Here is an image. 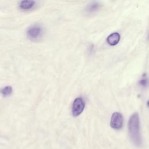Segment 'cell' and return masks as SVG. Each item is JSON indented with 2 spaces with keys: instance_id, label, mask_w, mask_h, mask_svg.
<instances>
[{
  "instance_id": "obj_1",
  "label": "cell",
  "mask_w": 149,
  "mask_h": 149,
  "mask_svg": "<svg viewBox=\"0 0 149 149\" xmlns=\"http://www.w3.org/2000/svg\"><path fill=\"white\" fill-rule=\"evenodd\" d=\"M129 133L132 141L133 143L139 146L141 140L140 132V120L137 113H134L130 118L128 122Z\"/></svg>"
},
{
  "instance_id": "obj_2",
  "label": "cell",
  "mask_w": 149,
  "mask_h": 149,
  "mask_svg": "<svg viewBox=\"0 0 149 149\" xmlns=\"http://www.w3.org/2000/svg\"><path fill=\"white\" fill-rule=\"evenodd\" d=\"M85 107V103L83 100L80 98L78 97L76 98L72 105V114L74 116H79L84 110Z\"/></svg>"
},
{
  "instance_id": "obj_3",
  "label": "cell",
  "mask_w": 149,
  "mask_h": 149,
  "mask_svg": "<svg viewBox=\"0 0 149 149\" xmlns=\"http://www.w3.org/2000/svg\"><path fill=\"white\" fill-rule=\"evenodd\" d=\"M123 116L119 112H114L111 119L110 125L112 128L114 129H120L123 126Z\"/></svg>"
},
{
  "instance_id": "obj_4",
  "label": "cell",
  "mask_w": 149,
  "mask_h": 149,
  "mask_svg": "<svg viewBox=\"0 0 149 149\" xmlns=\"http://www.w3.org/2000/svg\"><path fill=\"white\" fill-rule=\"evenodd\" d=\"M42 32L41 28L37 26H34L29 28L27 30V36L31 39H35L38 38Z\"/></svg>"
},
{
  "instance_id": "obj_5",
  "label": "cell",
  "mask_w": 149,
  "mask_h": 149,
  "mask_svg": "<svg viewBox=\"0 0 149 149\" xmlns=\"http://www.w3.org/2000/svg\"><path fill=\"white\" fill-rule=\"evenodd\" d=\"M119 40H120V35L117 32L112 33L108 37L107 39L108 43L111 45H116L119 42Z\"/></svg>"
},
{
  "instance_id": "obj_6",
  "label": "cell",
  "mask_w": 149,
  "mask_h": 149,
  "mask_svg": "<svg viewBox=\"0 0 149 149\" xmlns=\"http://www.w3.org/2000/svg\"><path fill=\"white\" fill-rule=\"evenodd\" d=\"M35 5L34 0H22L19 3V7L22 10H29Z\"/></svg>"
},
{
  "instance_id": "obj_7",
  "label": "cell",
  "mask_w": 149,
  "mask_h": 149,
  "mask_svg": "<svg viewBox=\"0 0 149 149\" xmlns=\"http://www.w3.org/2000/svg\"><path fill=\"white\" fill-rule=\"evenodd\" d=\"M0 92L3 96H8L11 94L12 92V88L11 86H8L1 89Z\"/></svg>"
},
{
  "instance_id": "obj_8",
  "label": "cell",
  "mask_w": 149,
  "mask_h": 149,
  "mask_svg": "<svg viewBox=\"0 0 149 149\" xmlns=\"http://www.w3.org/2000/svg\"><path fill=\"white\" fill-rule=\"evenodd\" d=\"M99 8V4L97 3H94L91 5H90L88 7V10L90 11H94L97 9H98Z\"/></svg>"
},
{
  "instance_id": "obj_9",
  "label": "cell",
  "mask_w": 149,
  "mask_h": 149,
  "mask_svg": "<svg viewBox=\"0 0 149 149\" xmlns=\"http://www.w3.org/2000/svg\"><path fill=\"white\" fill-rule=\"evenodd\" d=\"M147 81L146 79H143V80H140V84L143 86H146L147 85Z\"/></svg>"
},
{
  "instance_id": "obj_10",
  "label": "cell",
  "mask_w": 149,
  "mask_h": 149,
  "mask_svg": "<svg viewBox=\"0 0 149 149\" xmlns=\"http://www.w3.org/2000/svg\"><path fill=\"white\" fill-rule=\"evenodd\" d=\"M147 105H148V106L149 107V101H148V102H147Z\"/></svg>"
}]
</instances>
